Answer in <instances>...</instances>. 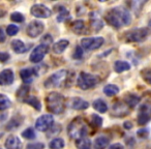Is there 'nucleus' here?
<instances>
[{
	"label": "nucleus",
	"mask_w": 151,
	"mask_h": 149,
	"mask_svg": "<svg viewBox=\"0 0 151 149\" xmlns=\"http://www.w3.org/2000/svg\"><path fill=\"white\" fill-rule=\"evenodd\" d=\"M67 132L71 139H75L77 141L87 136L88 127H87V124L84 121V119L78 117L69 123L68 127H67Z\"/></svg>",
	"instance_id": "7ed1b4c3"
},
{
	"label": "nucleus",
	"mask_w": 151,
	"mask_h": 149,
	"mask_svg": "<svg viewBox=\"0 0 151 149\" xmlns=\"http://www.w3.org/2000/svg\"><path fill=\"white\" fill-rule=\"evenodd\" d=\"M15 80V76L12 69L6 68L3 69L2 71H0V85L1 86H6V85H11Z\"/></svg>",
	"instance_id": "4468645a"
},
{
	"label": "nucleus",
	"mask_w": 151,
	"mask_h": 149,
	"mask_svg": "<svg viewBox=\"0 0 151 149\" xmlns=\"http://www.w3.org/2000/svg\"><path fill=\"white\" fill-rule=\"evenodd\" d=\"M73 57L75 59H81V58H82V57H83V49H82V47L78 46L77 48H76Z\"/></svg>",
	"instance_id": "4c0bfd02"
},
{
	"label": "nucleus",
	"mask_w": 151,
	"mask_h": 149,
	"mask_svg": "<svg viewBox=\"0 0 151 149\" xmlns=\"http://www.w3.org/2000/svg\"><path fill=\"white\" fill-rule=\"evenodd\" d=\"M69 105L75 110H85L89 107V104L86 101H84V99H80V97H73V99H71Z\"/></svg>",
	"instance_id": "f3484780"
},
{
	"label": "nucleus",
	"mask_w": 151,
	"mask_h": 149,
	"mask_svg": "<svg viewBox=\"0 0 151 149\" xmlns=\"http://www.w3.org/2000/svg\"><path fill=\"white\" fill-rule=\"evenodd\" d=\"M45 145L42 143H31L26 146V149H44Z\"/></svg>",
	"instance_id": "58836bf2"
},
{
	"label": "nucleus",
	"mask_w": 151,
	"mask_h": 149,
	"mask_svg": "<svg viewBox=\"0 0 151 149\" xmlns=\"http://www.w3.org/2000/svg\"><path fill=\"white\" fill-rule=\"evenodd\" d=\"M51 42H52V36H50L49 34L42 38V44H44V45H48V46H49V45L51 44Z\"/></svg>",
	"instance_id": "79ce46f5"
},
{
	"label": "nucleus",
	"mask_w": 151,
	"mask_h": 149,
	"mask_svg": "<svg viewBox=\"0 0 151 149\" xmlns=\"http://www.w3.org/2000/svg\"><path fill=\"white\" fill-rule=\"evenodd\" d=\"M148 26H149V28H150V29H151V20H150V21H149V24H148Z\"/></svg>",
	"instance_id": "49530a36"
},
{
	"label": "nucleus",
	"mask_w": 151,
	"mask_h": 149,
	"mask_svg": "<svg viewBox=\"0 0 151 149\" xmlns=\"http://www.w3.org/2000/svg\"><path fill=\"white\" fill-rule=\"evenodd\" d=\"M11 20L13 22H16V23H22L25 20V18H24V16L21 13L16 12V13H13L11 15Z\"/></svg>",
	"instance_id": "f704fd0d"
},
{
	"label": "nucleus",
	"mask_w": 151,
	"mask_h": 149,
	"mask_svg": "<svg viewBox=\"0 0 151 149\" xmlns=\"http://www.w3.org/2000/svg\"><path fill=\"white\" fill-rule=\"evenodd\" d=\"M138 136L140 137V138H146V137L148 136V130L143 128V130H138Z\"/></svg>",
	"instance_id": "a19ab883"
},
{
	"label": "nucleus",
	"mask_w": 151,
	"mask_h": 149,
	"mask_svg": "<svg viewBox=\"0 0 151 149\" xmlns=\"http://www.w3.org/2000/svg\"><path fill=\"white\" fill-rule=\"evenodd\" d=\"M149 31L147 28H136V29L127 32L125 40L128 42H141L146 40Z\"/></svg>",
	"instance_id": "423d86ee"
},
{
	"label": "nucleus",
	"mask_w": 151,
	"mask_h": 149,
	"mask_svg": "<svg viewBox=\"0 0 151 149\" xmlns=\"http://www.w3.org/2000/svg\"><path fill=\"white\" fill-rule=\"evenodd\" d=\"M110 140L105 136H101L99 138H96V140L94 141V148L95 149H105L106 147L109 145Z\"/></svg>",
	"instance_id": "4be33fe9"
},
{
	"label": "nucleus",
	"mask_w": 151,
	"mask_h": 149,
	"mask_svg": "<svg viewBox=\"0 0 151 149\" xmlns=\"http://www.w3.org/2000/svg\"><path fill=\"white\" fill-rule=\"evenodd\" d=\"M104 42H105V40H104V37H101V36L83 38L81 40V47L84 50H88V51L96 50V49L101 48L103 46Z\"/></svg>",
	"instance_id": "0eeeda50"
},
{
	"label": "nucleus",
	"mask_w": 151,
	"mask_h": 149,
	"mask_svg": "<svg viewBox=\"0 0 151 149\" xmlns=\"http://www.w3.org/2000/svg\"><path fill=\"white\" fill-rule=\"evenodd\" d=\"M124 128H126V130H130V128H132V123L130 121H125L123 124Z\"/></svg>",
	"instance_id": "a18cd8bd"
},
{
	"label": "nucleus",
	"mask_w": 151,
	"mask_h": 149,
	"mask_svg": "<svg viewBox=\"0 0 151 149\" xmlns=\"http://www.w3.org/2000/svg\"><path fill=\"white\" fill-rule=\"evenodd\" d=\"M19 32V27L17 25H14V24H11V25L7 26L6 28V33L7 35L9 36H14Z\"/></svg>",
	"instance_id": "e433bc0d"
},
{
	"label": "nucleus",
	"mask_w": 151,
	"mask_h": 149,
	"mask_svg": "<svg viewBox=\"0 0 151 149\" xmlns=\"http://www.w3.org/2000/svg\"><path fill=\"white\" fill-rule=\"evenodd\" d=\"M22 136L25 139H28V140H32V139L35 138V132H34V130L32 127H28L22 132Z\"/></svg>",
	"instance_id": "2f4dec72"
},
{
	"label": "nucleus",
	"mask_w": 151,
	"mask_h": 149,
	"mask_svg": "<svg viewBox=\"0 0 151 149\" xmlns=\"http://www.w3.org/2000/svg\"><path fill=\"white\" fill-rule=\"evenodd\" d=\"M91 26L94 29V31H99L104 27V23L99 19H92L91 20Z\"/></svg>",
	"instance_id": "72a5a7b5"
},
{
	"label": "nucleus",
	"mask_w": 151,
	"mask_h": 149,
	"mask_svg": "<svg viewBox=\"0 0 151 149\" xmlns=\"http://www.w3.org/2000/svg\"><path fill=\"white\" fill-rule=\"evenodd\" d=\"M58 11H59V15H58V17H57V21L58 22H64L70 18V15H69L68 11H67L65 7L61 6L60 9H58Z\"/></svg>",
	"instance_id": "c756f323"
},
{
	"label": "nucleus",
	"mask_w": 151,
	"mask_h": 149,
	"mask_svg": "<svg viewBox=\"0 0 151 149\" xmlns=\"http://www.w3.org/2000/svg\"><path fill=\"white\" fill-rule=\"evenodd\" d=\"M118 92H119V88H118V86H116V85L109 84L104 87V93H105L107 96H114V95H116Z\"/></svg>",
	"instance_id": "a878e982"
},
{
	"label": "nucleus",
	"mask_w": 151,
	"mask_h": 149,
	"mask_svg": "<svg viewBox=\"0 0 151 149\" xmlns=\"http://www.w3.org/2000/svg\"><path fill=\"white\" fill-rule=\"evenodd\" d=\"M24 103L32 106L36 111H40L42 110V104H40V99L36 96H27V99L24 101Z\"/></svg>",
	"instance_id": "b1692460"
},
{
	"label": "nucleus",
	"mask_w": 151,
	"mask_h": 149,
	"mask_svg": "<svg viewBox=\"0 0 151 149\" xmlns=\"http://www.w3.org/2000/svg\"><path fill=\"white\" fill-rule=\"evenodd\" d=\"M11 46H12V48H13V50L15 51L16 53H18V54H23V53H25L26 50H27L26 46L24 45V42L20 40H14L13 42H12Z\"/></svg>",
	"instance_id": "aec40b11"
},
{
	"label": "nucleus",
	"mask_w": 151,
	"mask_h": 149,
	"mask_svg": "<svg viewBox=\"0 0 151 149\" xmlns=\"http://www.w3.org/2000/svg\"><path fill=\"white\" fill-rule=\"evenodd\" d=\"M6 149H22V142L16 136H9L5 141Z\"/></svg>",
	"instance_id": "dca6fc26"
},
{
	"label": "nucleus",
	"mask_w": 151,
	"mask_h": 149,
	"mask_svg": "<svg viewBox=\"0 0 151 149\" xmlns=\"http://www.w3.org/2000/svg\"><path fill=\"white\" fill-rule=\"evenodd\" d=\"M140 97L136 94H127L125 96V104L130 108H134L140 103Z\"/></svg>",
	"instance_id": "393cba45"
},
{
	"label": "nucleus",
	"mask_w": 151,
	"mask_h": 149,
	"mask_svg": "<svg viewBox=\"0 0 151 149\" xmlns=\"http://www.w3.org/2000/svg\"><path fill=\"white\" fill-rule=\"evenodd\" d=\"M28 91H29V87L27 85H23L22 87H20V89L17 92V96L19 99V101H24L28 96Z\"/></svg>",
	"instance_id": "c85d7f7f"
},
{
	"label": "nucleus",
	"mask_w": 151,
	"mask_h": 149,
	"mask_svg": "<svg viewBox=\"0 0 151 149\" xmlns=\"http://www.w3.org/2000/svg\"><path fill=\"white\" fill-rule=\"evenodd\" d=\"M38 69L40 67H33V68H24L20 71V76H21L22 80L25 83H30L33 81V79L35 78L36 76L40 75L38 73Z\"/></svg>",
	"instance_id": "ddd939ff"
},
{
	"label": "nucleus",
	"mask_w": 151,
	"mask_h": 149,
	"mask_svg": "<svg viewBox=\"0 0 151 149\" xmlns=\"http://www.w3.org/2000/svg\"><path fill=\"white\" fill-rule=\"evenodd\" d=\"M73 75H69L68 71L65 69H61L58 71L57 73H53L52 76H50L46 81H45V87L46 88H58L61 86H67L70 84Z\"/></svg>",
	"instance_id": "f03ea898"
},
{
	"label": "nucleus",
	"mask_w": 151,
	"mask_h": 149,
	"mask_svg": "<svg viewBox=\"0 0 151 149\" xmlns=\"http://www.w3.org/2000/svg\"><path fill=\"white\" fill-rule=\"evenodd\" d=\"M114 69L116 73H123V71H129L130 69V64L126 61L118 60L114 64Z\"/></svg>",
	"instance_id": "412c9836"
},
{
	"label": "nucleus",
	"mask_w": 151,
	"mask_h": 149,
	"mask_svg": "<svg viewBox=\"0 0 151 149\" xmlns=\"http://www.w3.org/2000/svg\"><path fill=\"white\" fill-rule=\"evenodd\" d=\"M76 146L78 149H91V142L89 139L82 138L76 141Z\"/></svg>",
	"instance_id": "bb28decb"
},
{
	"label": "nucleus",
	"mask_w": 151,
	"mask_h": 149,
	"mask_svg": "<svg viewBox=\"0 0 151 149\" xmlns=\"http://www.w3.org/2000/svg\"><path fill=\"white\" fill-rule=\"evenodd\" d=\"M54 123V118L52 115H42L40 118H37L35 122V127L40 132H46L50 130Z\"/></svg>",
	"instance_id": "1a4fd4ad"
},
{
	"label": "nucleus",
	"mask_w": 151,
	"mask_h": 149,
	"mask_svg": "<svg viewBox=\"0 0 151 149\" xmlns=\"http://www.w3.org/2000/svg\"><path fill=\"white\" fill-rule=\"evenodd\" d=\"M91 123H92V125L95 126V127H101V124H103V119H101V117H99V115L93 114V115L91 116Z\"/></svg>",
	"instance_id": "c9c22d12"
},
{
	"label": "nucleus",
	"mask_w": 151,
	"mask_h": 149,
	"mask_svg": "<svg viewBox=\"0 0 151 149\" xmlns=\"http://www.w3.org/2000/svg\"><path fill=\"white\" fill-rule=\"evenodd\" d=\"M109 149H124L123 145L120 144V143H115V144L111 145V146L109 147Z\"/></svg>",
	"instance_id": "c03bdc74"
},
{
	"label": "nucleus",
	"mask_w": 151,
	"mask_h": 149,
	"mask_svg": "<svg viewBox=\"0 0 151 149\" xmlns=\"http://www.w3.org/2000/svg\"><path fill=\"white\" fill-rule=\"evenodd\" d=\"M113 114L117 117H123L128 114V106L123 103H116L113 105Z\"/></svg>",
	"instance_id": "2eb2a0df"
},
{
	"label": "nucleus",
	"mask_w": 151,
	"mask_h": 149,
	"mask_svg": "<svg viewBox=\"0 0 151 149\" xmlns=\"http://www.w3.org/2000/svg\"><path fill=\"white\" fill-rule=\"evenodd\" d=\"M47 108L53 114H61L65 109V101L62 94L58 92H51L46 97Z\"/></svg>",
	"instance_id": "20e7f679"
},
{
	"label": "nucleus",
	"mask_w": 151,
	"mask_h": 149,
	"mask_svg": "<svg viewBox=\"0 0 151 149\" xmlns=\"http://www.w3.org/2000/svg\"><path fill=\"white\" fill-rule=\"evenodd\" d=\"M5 37H6V33L3 30V28L0 27V42H3L5 40Z\"/></svg>",
	"instance_id": "37998d69"
},
{
	"label": "nucleus",
	"mask_w": 151,
	"mask_h": 149,
	"mask_svg": "<svg viewBox=\"0 0 151 149\" xmlns=\"http://www.w3.org/2000/svg\"><path fill=\"white\" fill-rule=\"evenodd\" d=\"M106 21L112 27L119 29L123 26L129 25L132 22V16L129 12L124 7H114L107 13Z\"/></svg>",
	"instance_id": "f257e3e1"
},
{
	"label": "nucleus",
	"mask_w": 151,
	"mask_h": 149,
	"mask_svg": "<svg viewBox=\"0 0 151 149\" xmlns=\"http://www.w3.org/2000/svg\"><path fill=\"white\" fill-rule=\"evenodd\" d=\"M49 52V46L48 45L40 44L37 47L33 49V51L30 54V61L33 63H38L44 59V57Z\"/></svg>",
	"instance_id": "6e6552de"
},
{
	"label": "nucleus",
	"mask_w": 151,
	"mask_h": 149,
	"mask_svg": "<svg viewBox=\"0 0 151 149\" xmlns=\"http://www.w3.org/2000/svg\"><path fill=\"white\" fill-rule=\"evenodd\" d=\"M71 29L76 34H86L87 33V28L85 25V22L82 20H77L73 23Z\"/></svg>",
	"instance_id": "a211bd4d"
},
{
	"label": "nucleus",
	"mask_w": 151,
	"mask_h": 149,
	"mask_svg": "<svg viewBox=\"0 0 151 149\" xmlns=\"http://www.w3.org/2000/svg\"><path fill=\"white\" fill-rule=\"evenodd\" d=\"M9 58V54L6 52H0V61L1 62H5Z\"/></svg>",
	"instance_id": "ea45409f"
},
{
	"label": "nucleus",
	"mask_w": 151,
	"mask_h": 149,
	"mask_svg": "<svg viewBox=\"0 0 151 149\" xmlns=\"http://www.w3.org/2000/svg\"><path fill=\"white\" fill-rule=\"evenodd\" d=\"M45 29L44 23H42L40 21H32L29 25L27 26L26 29V33L28 34V36L30 37H37L42 33Z\"/></svg>",
	"instance_id": "9b49d317"
},
{
	"label": "nucleus",
	"mask_w": 151,
	"mask_h": 149,
	"mask_svg": "<svg viewBox=\"0 0 151 149\" xmlns=\"http://www.w3.org/2000/svg\"><path fill=\"white\" fill-rule=\"evenodd\" d=\"M68 45H69V42L67 40H58V42L53 45V52H54L55 54H62L65 51V49L68 47Z\"/></svg>",
	"instance_id": "6ab92c4d"
},
{
	"label": "nucleus",
	"mask_w": 151,
	"mask_h": 149,
	"mask_svg": "<svg viewBox=\"0 0 151 149\" xmlns=\"http://www.w3.org/2000/svg\"><path fill=\"white\" fill-rule=\"evenodd\" d=\"M30 13H31L32 16L36 18H42V19H46V18H49L51 16V11L50 9L46 6L44 4H34L33 6L30 9Z\"/></svg>",
	"instance_id": "f8f14e48"
},
{
	"label": "nucleus",
	"mask_w": 151,
	"mask_h": 149,
	"mask_svg": "<svg viewBox=\"0 0 151 149\" xmlns=\"http://www.w3.org/2000/svg\"><path fill=\"white\" fill-rule=\"evenodd\" d=\"M92 106L96 111L99 112V113H106V112L108 111V105L106 104L105 101H103V99H101L93 101Z\"/></svg>",
	"instance_id": "5701e85b"
},
{
	"label": "nucleus",
	"mask_w": 151,
	"mask_h": 149,
	"mask_svg": "<svg viewBox=\"0 0 151 149\" xmlns=\"http://www.w3.org/2000/svg\"><path fill=\"white\" fill-rule=\"evenodd\" d=\"M99 83V78L94 75H91L88 73H81L80 76L78 77L77 80V84H78L79 88L83 89V90H87L95 87Z\"/></svg>",
	"instance_id": "39448f33"
},
{
	"label": "nucleus",
	"mask_w": 151,
	"mask_h": 149,
	"mask_svg": "<svg viewBox=\"0 0 151 149\" xmlns=\"http://www.w3.org/2000/svg\"><path fill=\"white\" fill-rule=\"evenodd\" d=\"M141 75H142L143 80L151 85V68H145L144 71H142Z\"/></svg>",
	"instance_id": "473e14b6"
},
{
	"label": "nucleus",
	"mask_w": 151,
	"mask_h": 149,
	"mask_svg": "<svg viewBox=\"0 0 151 149\" xmlns=\"http://www.w3.org/2000/svg\"><path fill=\"white\" fill-rule=\"evenodd\" d=\"M151 119V104L146 103L141 106L138 114V123L143 125Z\"/></svg>",
	"instance_id": "9d476101"
},
{
	"label": "nucleus",
	"mask_w": 151,
	"mask_h": 149,
	"mask_svg": "<svg viewBox=\"0 0 151 149\" xmlns=\"http://www.w3.org/2000/svg\"><path fill=\"white\" fill-rule=\"evenodd\" d=\"M12 106V101L6 95L0 94V111H4Z\"/></svg>",
	"instance_id": "cd10ccee"
},
{
	"label": "nucleus",
	"mask_w": 151,
	"mask_h": 149,
	"mask_svg": "<svg viewBox=\"0 0 151 149\" xmlns=\"http://www.w3.org/2000/svg\"><path fill=\"white\" fill-rule=\"evenodd\" d=\"M64 141L60 138L54 139L53 141H51L50 144H49V147L51 149H62L64 147Z\"/></svg>",
	"instance_id": "7c9ffc66"
}]
</instances>
